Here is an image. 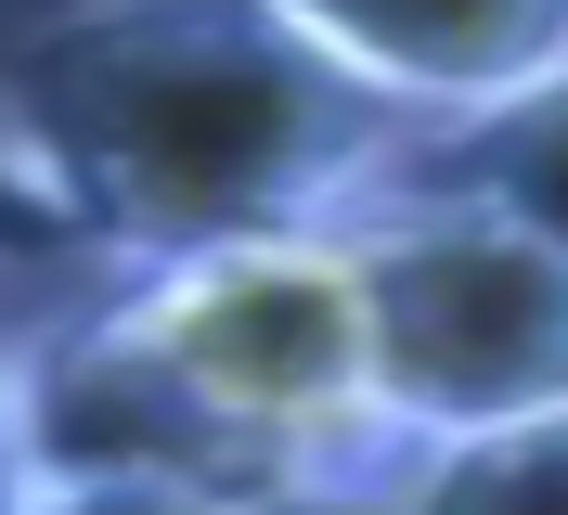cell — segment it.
Listing matches in <instances>:
<instances>
[{"instance_id":"obj_1","label":"cell","mask_w":568,"mask_h":515,"mask_svg":"<svg viewBox=\"0 0 568 515\" xmlns=\"http://www.w3.org/2000/svg\"><path fill=\"white\" fill-rule=\"evenodd\" d=\"M0 155L78 258L142 271L220 233L349 219L414 155V116L297 0H52L0 39Z\"/></svg>"},{"instance_id":"obj_3","label":"cell","mask_w":568,"mask_h":515,"mask_svg":"<svg viewBox=\"0 0 568 515\" xmlns=\"http://www.w3.org/2000/svg\"><path fill=\"white\" fill-rule=\"evenodd\" d=\"M349 258H362V322H375L388 451L568 412V245H542L517 206L400 155L349 206Z\"/></svg>"},{"instance_id":"obj_10","label":"cell","mask_w":568,"mask_h":515,"mask_svg":"<svg viewBox=\"0 0 568 515\" xmlns=\"http://www.w3.org/2000/svg\"><path fill=\"white\" fill-rule=\"evenodd\" d=\"M0 503H13V464H0Z\"/></svg>"},{"instance_id":"obj_8","label":"cell","mask_w":568,"mask_h":515,"mask_svg":"<svg viewBox=\"0 0 568 515\" xmlns=\"http://www.w3.org/2000/svg\"><path fill=\"white\" fill-rule=\"evenodd\" d=\"M0 515H272V503L207 490V477H13Z\"/></svg>"},{"instance_id":"obj_5","label":"cell","mask_w":568,"mask_h":515,"mask_svg":"<svg viewBox=\"0 0 568 515\" xmlns=\"http://www.w3.org/2000/svg\"><path fill=\"white\" fill-rule=\"evenodd\" d=\"M297 13H311L414 130L517 91V78H542V65H568V0H297Z\"/></svg>"},{"instance_id":"obj_9","label":"cell","mask_w":568,"mask_h":515,"mask_svg":"<svg viewBox=\"0 0 568 515\" xmlns=\"http://www.w3.org/2000/svg\"><path fill=\"white\" fill-rule=\"evenodd\" d=\"M39 258H65V219H52V194L0 155V271H39Z\"/></svg>"},{"instance_id":"obj_6","label":"cell","mask_w":568,"mask_h":515,"mask_svg":"<svg viewBox=\"0 0 568 515\" xmlns=\"http://www.w3.org/2000/svg\"><path fill=\"white\" fill-rule=\"evenodd\" d=\"M414 168L465 181V194L517 206L542 245H568V65L517 78V91L465 103V116H426L414 130Z\"/></svg>"},{"instance_id":"obj_4","label":"cell","mask_w":568,"mask_h":515,"mask_svg":"<svg viewBox=\"0 0 568 515\" xmlns=\"http://www.w3.org/2000/svg\"><path fill=\"white\" fill-rule=\"evenodd\" d=\"M0 464L13 477H207V490L297 515L272 464L116 322V297L0 336Z\"/></svg>"},{"instance_id":"obj_2","label":"cell","mask_w":568,"mask_h":515,"mask_svg":"<svg viewBox=\"0 0 568 515\" xmlns=\"http://www.w3.org/2000/svg\"><path fill=\"white\" fill-rule=\"evenodd\" d=\"M155 361L284 477V503H375L388 477V412H375V322H362L349 219H284V233H220L181 258H142L116 284Z\"/></svg>"},{"instance_id":"obj_7","label":"cell","mask_w":568,"mask_h":515,"mask_svg":"<svg viewBox=\"0 0 568 515\" xmlns=\"http://www.w3.org/2000/svg\"><path fill=\"white\" fill-rule=\"evenodd\" d=\"M362 515H568V412H517L478 439H414Z\"/></svg>"}]
</instances>
